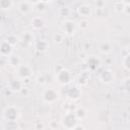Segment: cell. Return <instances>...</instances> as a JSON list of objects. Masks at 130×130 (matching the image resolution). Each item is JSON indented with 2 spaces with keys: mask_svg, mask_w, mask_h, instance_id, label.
Wrapping results in <instances>:
<instances>
[{
  "mask_svg": "<svg viewBox=\"0 0 130 130\" xmlns=\"http://www.w3.org/2000/svg\"><path fill=\"white\" fill-rule=\"evenodd\" d=\"M78 124V120L73 112H67L61 118V125L65 130H73Z\"/></svg>",
  "mask_w": 130,
  "mask_h": 130,
  "instance_id": "obj_1",
  "label": "cell"
},
{
  "mask_svg": "<svg viewBox=\"0 0 130 130\" xmlns=\"http://www.w3.org/2000/svg\"><path fill=\"white\" fill-rule=\"evenodd\" d=\"M59 98H60L59 92L53 87H47L42 92V100L44 101V103L48 105L55 104L56 102H58Z\"/></svg>",
  "mask_w": 130,
  "mask_h": 130,
  "instance_id": "obj_2",
  "label": "cell"
},
{
  "mask_svg": "<svg viewBox=\"0 0 130 130\" xmlns=\"http://www.w3.org/2000/svg\"><path fill=\"white\" fill-rule=\"evenodd\" d=\"M77 30V23L72 20V19H64L61 23V31L67 36V37H72L75 35Z\"/></svg>",
  "mask_w": 130,
  "mask_h": 130,
  "instance_id": "obj_3",
  "label": "cell"
},
{
  "mask_svg": "<svg viewBox=\"0 0 130 130\" xmlns=\"http://www.w3.org/2000/svg\"><path fill=\"white\" fill-rule=\"evenodd\" d=\"M32 73H34V70L30 67V65L24 64V63H21L15 69V74H16L17 78L20 79V80H24L26 78H30V76L32 75Z\"/></svg>",
  "mask_w": 130,
  "mask_h": 130,
  "instance_id": "obj_4",
  "label": "cell"
},
{
  "mask_svg": "<svg viewBox=\"0 0 130 130\" xmlns=\"http://www.w3.org/2000/svg\"><path fill=\"white\" fill-rule=\"evenodd\" d=\"M2 116L5 121H16L20 116V112L15 106H8L3 110Z\"/></svg>",
  "mask_w": 130,
  "mask_h": 130,
  "instance_id": "obj_5",
  "label": "cell"
},
{
  "mask_svg": "<svg viewBox=\"0 0 130 130\" xmlns=\"http://www.w3.org/2000/svg\"><path fill=\"white\" fill-rule=\"evenodd\" d=\"M84 65L88 71H95L102 66V59L96 55H89L84 60Z\"/></svg>",
  "mask_w": 130,
  "mask_h": 130,
  "instance_id": "obj_6",
  "label": "cell"
},
{
  "mask_svg": "<svg viewBox=\"0 0 130 130\" xmlns=\"http://www.w3.org/2000/svg\"><path fill=\"white\" fill-rule=\"evenodd\" d=\"M56 79L59 84L61 85H69L71 84L73 80V75L70 72V70L64 68L62 71H60L58 74H56Z\"/></svg>",
  "mask_w": 130,
  "mask_h": 130,
  "instance_id": "obj_7",
  "label": "cell"
},
{
  "mask_svg": "<svg viewBox=\"0 0 130 130\" xmlns=\"http://www.w3.org/2000/svg\"><path fill=\"white\" fill-rule=\"evenodd\" d=\"M82 91L81 88L79 87V85L77 84H69L67 90H66V95L69 100L71 101H76L79 98H81Z\"/></svg>",
  "mask_w": 130,
  "mask_h": 130,
  "instance_id": "obj_8",
  "label": "cell"
},
{
  "mask_svg": "<svg viewBox=\"0 0 130 130\" xmlns=\"http://www.w3.org/2000/svg\"><path fill=\"white\" fill-rule=\"evenodd\" d=\"M99 79L100 81H102L103 83H106V84H110L112 83L113 81H115V73L113 70L109 69V68H106V69H103L101 71V73L99 74Z\"/></svg>",
  "mask_w": 130,
  "mask_h": 130,
  "instance_id": "obj_9",
  "label": "cell"
},
{
  "mask_svg": "<svg viewBox=\"0 0 130 130\" xmlns=\"http://www.w3.org/2000/svg\"><path fill=\"white\" fill-rule=\"evenodd\" d=\"M76 12L82 19H88L92 14V7L89 4H80L76 8Z\"/></svg>",
  "mask_w": 130,
  "mask_h": 130,
  "instance_id": "obj_10",
  "label": "cell"
},
{
  "mask_svg": "<svg viewBox=\"0 0 130 130\" xmlns=\"http://www.w3.org/2000/svg\"><path fill=\"white\" fill-rule=\"evenodd\" d=\"M17 9L21 14L27 15L35 9V2H31V1H20V2L17 3Z\"/></svg>",
  "mask_w": 130,
  "mask_h": 130,
  "instance_id": "obj_11",
  "label": "cell"
},
{
  "mask_svg": "<svg viewBox=\"0 0 130 130\" xmlns=\"http://www.w3.org/2000/svg\"><path fill=\"white\" fill-rule=\"evenodd\" d=\"M7 87L13 92V93H19L21 88L23 87V83L22 80L16 78H12L7 82Z\"/></svg>",
  "mask_w": 130,
  "mask_h": 130,
  "instance_id": "obj_12",
  "label": "cell"
},
{
  "mask_svg": "<svg viewBox=\"0 0 130 130\" xmlns=\"http://www.w3.org/2000/svg\"><path fill=\"white\" fill-rule=\"evenodd\" d=\"M30 25H31V27L35 30H41V29H43L45 27L46 22H45V20H44L43 17H41V16H35L30 20Z\"/></svg>",
  "mask_w": 130,
  "mask_h": 130,
  "instance_id": "obj_13",
  "label": "cell"
},
{
  "mask_svg": "<svg viewBox=\"0 0 130 130\" xmlns=\"http://www.w3.org/2000/svg\"><path fill=\"white\" fill-rule=\"evenodd\" d=\"M12 52H13V47L10 44H8L5 40L2 41L1 46H0V54H1V56L8 58L10 55L13 54Z\"/></svg>",
  "mask_w": 130,
  "mask_h": 130,
  "instance_id": "obj_14",
  "label": "cell"
},
{
  "mask_svg": "<svg viewBox=\"0 0 130 130\" xmlns=\"http://www.w3.org/2000/svg\"><path fill=\"white\" fill-rule=\"evenodd\" d=\"M36 81L39 85H46L47 83L52 81L51 74L46 73V72H40L36 77Z\"/></svg>",
  "mask_w": 130,
  "mask_h": 130,
  "instance_id": "obj_15",
  "label": "cell"
},
{
  "mask_svg": "<svg viewBox=\"0 0 130 130\" xmlns=\"http://www.w3.org/2000/svg\"><path fill=\"white\" fill-rule=\"evenodd\" d=\"M34 47H35V49H36L38 52H40V53H45L46 51H48L50 45H49V43H48L46 40H38V41H36V43L34 44Z\"/></svg>",
  "mask_w": 130,
  "mask_h": 130,
  "instance_id": "obj_16",
  "label": "cell"
},
{
  "mask_svg": "<svg viewBox=\"0 0 130 130\" xmlns=\"http://www.w3.org/2000/svg\"><path fill=\"white\" fill-rule=\"evenodd\" d=\"M20 41L25 44V45H32L36 43V40H35V37L32 35V32L30 31H24L22 32V35L20 36Z\"/></svg>",
  "mask_w": 130,
  "mask_h": 130,
  "instance_id": "obj_17",
  "label": "cell"
},
{
  "mask_svg": "<svg viewBox=\"0 0 130 130\" xmlns=\"http://www.w3.org/2000/svg\"><path fill=\"white\" fill-rule=\"evenodd\" d=\"M7 64L9 65V66H11V67H14L15 69L21 64V58H20V56L19 55H17V54H12V55H10L8 58H7Z\"/></svg>",
  "mask_w": 130,
  "mask_h": 130,
  "instance_id": "obj_18",
  "label": "cell"
},
{
  "mask_svg": "<svg viewBox=\"0 0 130 130\" xmlns=\"http://www.w3.org/2000/svg\"><path fill=\"white\" fill-rule=\"evenodd\" d=\"M90 77V71H83L78 77H77V85L83 86L86 85Z\"/></svg>",
  "mask_w": 130,
  "mask_h": 130,
  "instance_id": "obj_19",
  "label": "cell"
},
{
  "mask_svg": "<svg viewBox=\"0 0 130 130\" xmlns=\"http://www.w3.org/2000/svg\"><path fill=\"white\" fill-rule=\"evenodd\" d=\"M50 3H52V2L51 1H36L35 2V9L38 12L43 13L48 9V5Z\"/></svg>",
  "mask_w": 130,
  "mask_h": 130,
  "instance_id": "obj_20",
  "label": "cell"
},
{
  "mask_svg": "<svg viewBox=\"0 0 130 130\" xmlns=\"http://www.w3.org/2000/svg\"><path fill=\"white\" fill-rule=\"evenodd\" d=\"M58 14H59L61 17H63L64 19H68V17H69L70 14H71V9H70L68 6H66V5L64 4V5H62V6L59 7V9H58Z\"/></svg>",
  "mask_w": 130,
  "mask_h": 130,
  "instance_id": "obj_21",
  "label": "cell"
},
{
  "mask_svg": "<svg viewBox=\"0 0 130 130\" xmlns=\"http://www.w3.org/2000/svg\"><path fill=\"white\" fill-rule=\"evenodd\" d=\"M99 50H100V52H101L102 54H104V55H109V54L112 52V46H111L110 43L105 42V43H102V44L100 45Z\"/></svg>",
  "mask_w": 130,
  "mask_h": 130,
  "instance_id": "obj_22",
  "label": "cell"
},
{
  "mask_svg": "<svg viewBox=\"0 0 130 130\" xmlns=\"http://www.w3.org/2000/svg\"><path fill=\"white\" fill-rule=\"evenodd\" d=\"M73 113H74V115H75V117L77 118L78 121H79V120H83V119L86 117V111H85V109H84L83 107H78V108H76Z\"/></svg>",
  "mask_w": 130,
  "mask_h": 130,
  "instance_id": "obj_23",
  "label": "cell"
},
{
  "mask_svg": "<svg viewBox=\"0 0 130 130\" xmlns=\"http://www.w3.org/2000/svg\"><path fill=\"white\" fill-rule=\"evenodd\" d=\"M5 41L8 43V44H10L13 48L20 42V38H18V37H16L15 35H8L7 37H6V39H5Z\"/></svg>",
  "mask_w": 130,
  "mask_h": 130,
  "instance_id": "obj_24",
  "label": "cell"
},
{
  "mask_svg": "<svg viewBox=\"0 0 130 130\" xmlns=\"http://www.w3.org/2000/svg\"><path fill=\"white\" fill-rule=\"evenodd\" d=\"M14 6V2L11 0H0V8L2 10H10Z\"/></svg>",
  "mask_w": 130,
  "mask_h": 130,
  "instance_id": "obj_25",
  "label": "cell"
},
{
  "mask_svg": "<svg viewBox=\"0 0 130 130\" xmlns=\"http://www.w3.org/2000/svg\"><path fill=\"white\" fill-rule=\"evenodd\" d=\"M126 2L125 1H116L114 3V10L118 13H124Z\"/></svg>",
  "mask_w": 130,
  "mask_h": 130,
  "instance_id": "obj_26",
  "label": "cell"
},
{
  "mask_svg": "<svg viewBox=\"0 0 130 130\" xmlns=\"http://www.w3.org/2000/svg\"><path fill=\"white\" fill-rule=\"evenodd\" d=\"M89 26V22H88V19H80L78 22H77V28L80 29L81 31H84L88 28Z\"/></svg>",
  "mask_w": 130,
  "mask_h": 130,
  "instance_id": "obj_27",
  "label": "cell"
},
{
  "mask_svg": "<svg viewBox=\"0 0 130 130\" xmlns=\"http://www.w3.org/2000/svg\"><path fill=\"white\" fill-rule=\"evenodd\" d=\"M64 39H65V35L61 31V32H55L53 35V41L55 44H62L64 42Z\"/></svg>",
  "mask_w": 130,
  "mask_h": 130,
  "instance_id": "obj_28",
  "label": "cell"
},
{
  "mask_svg": "<svg viewBox=\"0 0 130 130\" xmlns=\"http://www.w3.org/2000/svg\"><path fill=\"white\" fill-rule=\"evenodd\" d=\"M121 63H122V66H123L126 70H129V71H130V54L127 53V54L122 58Z\"/></svg>",
  "mask_w": 130,
  "mask_h": 130,
  "instance_id": "obj_29",
  "label": "cell"
},
{
  "mask_svg": "<svg viewBox=\"0 0 130 130\" xmlns=\"http://www.w3.org/2000/svg\"><path fill=\"white\" fill-rule=\"evenodd\" d=\"M121 87H122V89H123L125 92L130 93V77L125 78V79L122 81V83H121Z\"/></svg>",
  "mask_w": 130,
  "mask_h": 130,
  "instance_id": "obj_30",
  "label": "cell"
},
{
  "mask_svg": "<svg viewBox=\"0 0 130 130\" xmlns=\"http://www.w3.org/2000/svg\"><path fill=\"white\" fill-rule=\"evenodd\" d=\"M92 5H93V7H94L95 9H105L107 4H106V2L103 1V0H98V1H93Z\"/></svg>",
  "mask_w": 130,
  "mask_h": 130,
  "instance_id": "obj_31",
  "label": "cell"
},
{
  "mask_svg": "<svg viewBox=\"0 0 130 130\" xmlns=\"http://www.w3.org/2000/svg\"><path fill=\"white\" fill-rule=\"evenodd\" d=\"M34 129L35 130H44L45 129V124L41 121H37L34 124Z\"/></svg>",
  "mask_w": 130,
  "mask_h": 130,
  "instance_id": "obj_32",
  "label": "cell"
},
{
  "mask_svg": "<svg viewBox=\"0 0 130 130\" xmlns=\"http://www.w3.org/2000/svg\"><path fill=\"white\" fill-rule=\"evenodd\" d=\"M22 96H24V98H26V96H28L29 94H30V90L28 89V87L27 86H25V85H23V87L21 88V90H20V92H19Z\"/></svg>",
  "mask_w": 130,
  "mask_h": 130,
  "instance_id": "obj_33",
  "label": "cell"
},
{
  "mask_svg": "<svg viewBox=\"0 0 130 130\" xmlns=\"http://www.w3.org/2000/svg\"><path fill=\"white\" fill-rule=\"evenodd\" d=\"M63 69H64V66H63L62 64H57V65L54 66L53 71H54V73H55V75H56V74H58L60 71H62Z\"/></svg>",
  "mask_w": 130,
  "mask_h": 130,
  "instance_id": "obj_34",
  "label": "cell"
},
{
  "mask_svg": "<svg viewBox=\"0 0 130 130\" xmlns=\"http://www.w3.org/2000/svg\"><path fill=\"white\" fill-rule=\"evenodd\" d=\"M49 127H50V129H52V130H56V129L58 128V122H57L56 120L51 121L50 124H49Z\"/></svg>",
  "mask_w": 130,
  "mask_h": 130,
  "instance_id": "obj_35",
  "label": "cell"
},
{
  "mask_svg": "<svg viewBox=\"0 0 130 130\" xmlns=\"http://www.w3.org/2000/svg\"><path fill=\"white\" fill-rule=\"evenodd\" d=\"M124 13L127 14V15H130V2H126L125 9H124Z\"/></svg>",
  "mask_w": 130,
  "mask_h": 130,
  "instance_id": "obj_36",
  "label": "cell"
},
{
  "mask_svg": "<svg viewBox=\"0 0 130 130\" xmlns=\"http://www.w3.org/2000/svg\"><path fill=\"white\" fill-rule=\"evenodd\" d=\"M4 91H5V96H10V95L13 93V92L8 88V87H6V88L4 89Z\"/></svg>",
  "mask_w": 130,
  "mask_h": 130,
  "instance_id": "obj_37",
  "label": "cell"
},
{
  "mask_svg": "<svg viewBox=\"0 0 130 130\" xmlns=\"http://www.w3.org/2000/svg\"><path fill=\"white\" fill-rule=\"evenodd\" d=\"M73 130H85V128H84V126H83L82 124H79V123H78L77 126H76Z\"/></svg>",
  "mask_w": 130,
  "mask_h": 130,
  "instance_id": "obj_38",
  "label": "cell"
},
{
  "mask_svg": "<svg viewBox=\"0 0 130 130\" xmlns=\"http://www.w3.org/2000/svg\"><path fill=\"white\" fill-rule=\"evenodd\" d=\"M22 83H23V85H25V86L29 85V84H30V78H26V79L22 80Z\"/></svg>",
  "mask_w": 130,
  "mask_h": 130,
  "instance_id": "obj_39",
  "label": "cell"
},
{
  "mask_svg": "<svg viewBox=\"0 0 130 130\" xmlns=\"http://www.w3.org/2000/svg\"><path fill=\"white\" fill-rule=\"evenodd\" d=\"M126 119H127V121H128V122H130V113H129V114L127 115V117H126Z\"/></svg>",
  "mask_w": 130,
  "mask_h": 130,
  "instance_id": "obj_40",
  "label": "cell"
},
{
  "mask_svg": "<svg viewBox=\"0 0 130 130\" xmlns=\"http://www.w3.org/2000/svg\"><path fill=\"white\" fill-rule=\"evenodd\" d=\"M127 53L128 54H130V45L128 46V48H127Z\"/></svg>",
  "mask_w": 130,
  "mask_h": 130,
  "instance_id": "obj_41",
  "label": "cell"
}]
</instances>
